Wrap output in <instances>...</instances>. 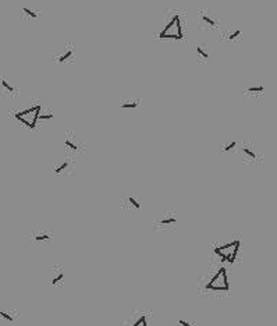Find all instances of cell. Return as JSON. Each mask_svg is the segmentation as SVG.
Instances as JSON below:
<instances>
[{"label": "cell", "mask_w": 277, "mask_h": 326, "mask_svg": "<svg viewBox=\"0 0 277 326\" xmlns=\"http://www.w3.org/2000/svg\"><path fill=\"white\" fill-rule=\"evenodd\" d=\"M240 245H241V242H240V240H235L234 241V251L231 254H228V258H227V261L230 263H234L235 262V258H237V255H238V251H240Z\"/></svg>", "instance_id": "obj_1"}, {"label": "cell", "mask_w": 277, "mask_h": 326, "mask_svg": "<svg viewBox=\"0 0 277 326\" xmlns=\"http://www.w3.org/2000/svg\"><path fill=\"white\" fill-rule=\"evenodd\" d=\"M178 18H180V17H178V15L176 14V15H174V17L171 18V21L169 22V25H167V27H166V28H164V29H163V31H162V32L159 33V38H164V35H167V32H169V31L171 29V28H173V25H174V24L177 22V20H178Z\"/></svg>", "instance_id": "obj_2"}, {"label": "cell", "mask_w": 277, "mask_h": 326, "mask_svg": "<svg viewBox=\"0 0 277 326\" xmlns=\"http://www.w3.org/2000/svg\"><path fill=\"white\" fill-rule=\"evenodd\" d=\"M71 56H73V49H70L68 52H65L64 54H61V56L57 59V62H59V63H63V62H65V60H67L68 57H71Z\"/></svg>", "instance_id": "obj_3"}, {"label": "cell", "mask_w": 277, "mask_h": 326, "mask_svg": "<svg viewBox=\"0 0 277 326\" xmlns=\"http://www.w3.org/2000/svg\"><path fill=\"white\" fill-rule=\"evenodd\" d=\"M0 85H1L6 91H9V92H13V91H14V88H13V86H11V85L9 84L6 80H1V81H0Z\"/></svg>", "instance_id": "obj_4"}, {"label": "cell", "mask_w": 277, "mask_h": 326, "mask_svg": "<svg viewBox=\"0 0 277 326\" xmlns=\"http://www.w3.org/2000/svg\"><path fill=\"white\" fill-rule=\"evenodd\" d=\"M35 241H43V240H50V236L49 234H39V236H35L33 237Z\"/></svg>", "instance_id": "obj_5"}, {"label": "cell", "mask_w": 277, "mask_h": 326, "mask_svg": "<svg viewBox=\"0 0 277 326\" xmlns=\"http://www.w3.org/2000/svg\"><path fill=\"white\" fill-rule=\"evenodd\" d=\"M0 318H3V319H6V321H10V322L14 321L13 316H11L9 312H4V311H0Z\"/></svg>", "instance_id": "obj_6"}, {"label": "cell", "mask_w": 277, "mask_h": 326, "mask_svg": "<svg viewBox=\"0 0 277 326\" xmlns=\"http://www.w3.org/2000/svg\"><path fill=\"white\" fill-rule=\"evenodd\" d=\"M121 109H134V107H137L138 106V103H134V102H129V103H121Z\"/></svg>", "instance_id": "obj_7"}, {"label": "cell", "mask_w": 277, "mask_h": 326, "mask_svg": "<svg viewBox=\"0 0 277 326\" xmlns=\"http://www.w3.org/2000/svg\"><path fill=\"white\" fill-rule=\"evenodd\" d=\"M159 223H160V224H173V223H176V218H167V219H162Z\"/></svg>", "instance_id": "obj_8"}, {"label": "cell", "mask_w": 277, "mask_h": 326, "mask_svg": "<svg viewBox=\"0 0 277 326\" xmlns=\"http://www.w3.org/2000/svg\"><path fill=\"white\" fill-rule=\"evenodd\" d=\"M177 36H178L180 39H182V36H184V33H182V28H181V24H180V18L177 20Z\"/></svg>", "instance_id": "obj_9"}, {"label": "cell", "mask_w": 277, "mask_h": 326, "mask_svg": "<svg viewBox=\"0 0 277 326\" xmlns=\"http://www.w3.org/2000/svg\"><path fill=\"white\" fill-rule=\"evenodd\" d=\"M246 91H248V92H263L265 88H263V86H251V88H248Z\"/></svg>", "instance_id": "obj_10"}, {"label": "cell", "mask_w": 277, "mask_h": 326, "mask_svg": "<svg viewBox=\"0 0 277 326\" xmlns=\"http://www.w3.org/2000/svg\"><path fill=\"white\" fill-rule=\"evenodd\" d=\"M22 10H24V13H25L27 15H29V17H32V18H36V17H38V15H36V14H35V13H33L32 10H29L28 7H24Z\"/></svg>", "instance_id": "obj_11"}, {"label": "cell", "mask_w": 277, "mask_h": 326, "mask_svg": "<svg viewBox=\"0 0 277 326\" xmlns=\"http://www.w3.org/2000/svg\"><path fill=\"white\" fill-rule=\"evenodd\" d=\"M63 277H64V273H63V272H60V273L57 274V276H56V277H53V280H52V283H53V284L59 283V282H60V280H63Z\"/></svg>", "instance_id": "obj_12"}, {"label": "cell", "mask_w": 277, "mask_h": 326, "mask_svg": "<svg viewBox=\"0 0 277 326\" xmlns=\"http://www.w3.org/2000/svg\"><path fill=\"white\" fill-rule=\"evenodd\" d=\"M128 201H129V203H132V205H134V208H135V209H141V205L138 203V201L135 199V198H132V197H131V198H128Z\"/></svg>", "instance_id": "obj_13"}, {"label": "cell", "mask_w": 277, "mask_h": 326, "mask_svg": "<svg viewBox=\"0 0 277 326\" xmlns=\"http://www.w3.org/2000/svg\"><path fill=\"white\" fill-rule=\"evenodd\" d=\"M67 166H68V163H67V162H64V163H61V165H60L59 167L56 169L54 171H56V173H61L63 170H65V169H67Z\"/></svg>", "instance_id": "obj_14"}, {"label": "cell", "mask_w": 277, "mask_h": 326, "mask_svg": "<svg viewBox=\"0 0 277 326\" xmlns=\"http://www.w3.org/2000/svg\"><path fill=\"white\" fill-rule=\"evenodd\" d=\"M202 20H203L205 22H206V24H210V25H216V22H214L213 20H212V18H209L208 15H205V14L202 15Z\"/></svg>", "instance_id": "obj_15"}, {"label": "cell", "mask_w": 277, "mask_h": 326, "mask_svg": "<svg viewBox=\"0 0 277 326\" xmlns=\"http://www.w3.org/2000/svg\"><path fill=\"white\" fill-rule=\"evenodd\" d=\"M235 145H237V142H235V141H233V142H230V144H228L227 147H224V148H223V151H224V152H228V151H231V149H233V148H234Z\"/></svg>", "instance_id": "obj_16"}, {"label": "cell", "mask_w": 277, "mask_h": 326, "mask_svg": "<svg viewBox=\"0 0 277 326\" xmlns=\"http://www.w3.org/2000/svg\"><path fill=\"white\" fill-rule=\"evenodd\" d=\"M196 50H198V53H199V54L202 56L203 59H208V57H209V56H208V53L205 52V50H203V49L201 48V46H198V48H196Z\"/></svg>", "instance_id": "obj_17"}, {"label": "cell", "mask_w": 277, "mask_h": 326, "mask_svg": "<svg viewBox=\"0 0 277 326\" xmlns=\"http://www.w3.org/2000/svg\"><path fill=\"white\" fill-rule=\"evenodd\" d=\"M65 145H67V147H70L71 149H77V145H75L70 138H67V139H65Z\"/></svg>", "instance_id": "obj_18"}, {"label": "cell", "mask_w": 277, "mask_h": 326, "mask_svg": "<svg viewBox=\"0 0 277 326\" xmlns=\"http://www.w3.org/2000/svg\"><path fill=\"white\" fill-rule=\"evenodd\" d=\"M53 118V114H39L38 120H50Z\"/></svg>", "instance_id": "obj_19"}, {"label": "cell", "mask_w": 277, "mask_h": 326, "mask_svg": "<svg viewBox=\"0 0 277 326\" xmlns=\"http://www.w3.org/2000/svg\"><path fill=\"white\" fill-rule=\"evenodd\" d=\"M240 33H241V31H240V29H237V31H235L234 33H231V35L228 36V39H230V41H233V39H235V38H237V36H238Z\"/></svg>", "instance_id": "obj_20"}, {"label": "cell", "mask_w": 277, "mask_h": 326, "mask_svg": "<svg viewBox=\"0 0 277 326\" xmlns=\"http://www.w3.org/2000/svg\"><path fill=\"white\" fill-rule=\"evenodd\" d=\"M244 152H245V153L248 155V156H251V158H254V159H255V153H254V152H252L251 149H248V148H244Z\"/></svg>", "instance_id": "obj_21"}, {"label": "cell", "mask_w": 277, "mask_h": 326, "mask_svg": "<svg viewBox=\"0 0 277 326\" xmlns=\"http://www.w3.org/2000/svg\"><path fill=\"white\" fill-rule=\"evenodd\" d=\"M178 323H180L181 326H191L190 323H188V322H185L184 319H180V321H178Z\"/></svg>", "instance_id": "obj_22"}, {"label": "cell", "mask_w": 277, "mask_h": 326, "mask_svg": "<svg viewBox=\"0 0 277 326\" xmlns=\"http://www.w3.org/2000/svg\"><path fill=\"white\" fill-rule=\"evenodd\" d=\"M141 326H148V325H146V318H145V319H144V322H142V323H141Z\"/></svg>", "instance_id": "obj_23"}]
</instances>
